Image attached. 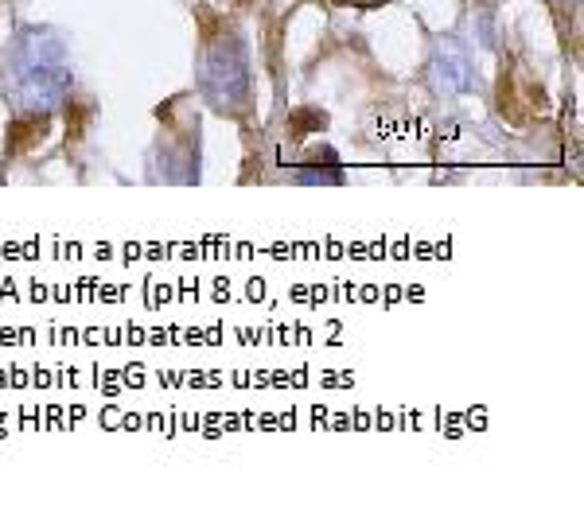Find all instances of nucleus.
Segmentation results:
<instances>
[{
    "mask_svg": "<svg viewBox=\"0 0 584 521\" xmlns=\"http://www.w3.org/2000/svg\"><path fill=\"white\" fill-rule=\"evenodd\" d=\"M324 4H335V8H378L386 0H324Z\"/></svg>",
    "mask_w": 584,
    "mask_h": 521,
    "instance_id": "obj_6",
    "label": "nucleus"
},
{
    "mask_svg": "<svg viewBox=\"0 0 584 521\" xmlns=\"http://www.w3.org/2000/svg\"><path fill=\"white\" fill-rule=\"evenodd\" d=\"M429 74H433V86L444 98H456V94H468L475 86V67L472 59L460 51L456 39H440L437 51H433V63H429Z\"/></svg>",
    "mask_w": 584,
    "mask_h": 521,
    "instance_id": "obj_3",
    "label": "nucleus"
},
{
    "mask_svg": "<svg viewBox=\"0 0 584 521\" xmlns=\"http://www.w3.org/2000/svg\"><path fill=\"white\" fill-rule=\"evenodd\" d=\"M0 90L16 113H55L71 98V63L63 35L51 28H24L0 55Z\"/></svg>",
    "mask_w": 584,
    "mask_h": 521,
    "instance_id": "obj_1",
    "label": "nucleus"
},
{
    "mask_svg": "<svg viewBox=\"0 0 584 521\" xmlns=\"http://www.w3.org/2000/svg\"><path fill=\"white\" fill-rule=\"evenodd\" d=\"M47 129H51V113H16L8 121V140H4L8 156H24V152L39 148Z\"/></svg>",
    "mask_w": 584,
    "mask_h": 521,
    "instance_id": "obj_4",
    "label": "nucleus"
},
{
    "mask_svg": "<svg viewBox=\"0 0 584 521\" xmlns=\"http://www.w3.org/2000/svg\"><path fill=\"white\" fill-rule=\"evenodd\" d=\"M328 125V113L320 109H296L292 113V140H304V129H324Z\"/></svg>",
    "mask_w": 584,
    "mask_h": 521,
    "instance_id": "obj_5",
    "label": "nucleus"
},
{
    "mask_svg": "<svg viewBox=\"0 0 584 521\" xmlns=\"http://www.w3.org/2000/svg\"><path fill=\"white\" fill-rule=\"evenodd\" d=\"M195 82H199V98L219 117H246L254 109L250 51L230 20H203Z\"/></svg>",
    "mask_w": 584,
    "mask_h": 521,
    "instance_id": "obj_2",
    "label": "nucleus"
}]
</instances>
